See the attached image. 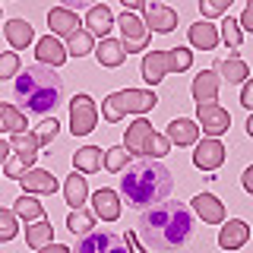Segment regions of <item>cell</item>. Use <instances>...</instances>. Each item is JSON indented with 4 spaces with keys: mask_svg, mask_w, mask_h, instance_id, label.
Segmentation results:
<instances>
[{
    "mask_svg": "<svg viewBox=\"0 0 253 253\" xmlns=\"http://www.w3.org/2000/svg\"><path fill=\"white\" fill-rule=\"evenodd\" d=\"M196 124H200V130L206 136L218 139L221 133H228V126H231V114H228L218 101H203V105H196Z\"/></svg>",
    "mask_w": 253,
    "mask_h": 253,
    "instance_id": "obj_10",
    "label": "cell"
},
{
    "mask_svg": "<svg viewBox=\"0 0 253 253\" xmlns=\"http://www.w3.org/2000/svg\"><path fill=\"white\" fill-rule=\"evenodd\" d=\"M124 244H126V253H146V247L139 244V237L133 234V231H126V234H124Z\"/></svg>",
    "mask_w": 253,
    "mask_h": 253,
    "instance_id": "obj_42",
    "label": "cell"
},
{
    "mask_svg": "<svg viewBox=\"0 0 253 253\" xmlns=\"http://www.w3.org/2000/svg\"><path fill=\"white\" fill-rule=\"evenodd\" d=\"M215 73L221 76V79H228V85H244L250 79V67L244 63L237 54H231L228 60H218L215 63Z\"/></svg>",
    "mask_w": 253,
    "mask_h": 253,
    "instance_id": "obj_23",
    "label": "cell"
},
{
    "mask_svg": "<svg viewBox=\"0 0 253 253\" xmlns=\"http://www.w3.org/2000/svg\"><path fill=\"white\" fill-rule=\"evenodd\" d=\"M124 146H126V152L130 155H139V158H162V155H168L171 152V142L168 136H162V133H155L152 130V124L149 121H142V117H136L130 126H126V139H124Z\"/></svg>",
    "mask_w": 253,
    "mask_h": 253,
    "instance_id": "obj_6",
    "label": "cell"
},
{
    "mask_svg": "<svg viewBox=\"0 0 253 253\" xmlns=\"http://www.w3.org/2000/svg\"><path fill=\"white\" fill-rule=\"evenodd\" d=\"M10 149L13 152H29V155H38V149H42V142H38L35 133H13V139H10Z\"/></svg>",
    "mask_w": 253,
    "mask_h": 253,
    "instance_id": "obj_35",
    "label": "cell"
},
{
    "mask_svg": "<svg viewBox=\"0 0 253 253\" xmlns=\"http://www.w3.org/2000/svg\"><path fill=\"white\" fill-rule=\"evenodd\" d=\"M193 212L209 225H225V203L212 193H196L193 196Z\"/></svg>",
    "mask_w": 253,
    "mask_h": 253,
    "instance_id": "obj_15",
    "label": "cell"
},
{
    "mask_svg": "<svg viewBox=\"0 0 253 253\" xmlns=\"http://www.w3.org/2000/svg\"><path fill=\"white\" fill-rule=\"evenodd\" d=\"M200 139V124L187 121V117H177V121L168 124V142L171 146H193Z\"/></svg>",
    "mask_w": 253,
    "mask_h": 253,
    "instance_id": "obj_21",
    "label": "cell"
},
{
    "mask_svg": "<svg viewBox=\"0 0 253 253\" xmlns=\"http://www.w3.org/2000/svg\"><path fill=\"white\" fill-rule=\"evenodd\" d=\"M218 85H221V76L215 70H203L200 76H193V101L203 105V101H215L218 98Z\"/></svg>",
    "mask_w": 253,
    "mask_h": 253,
    "instance_id": "obj_19",
    "label": "cell"
},
{
    "mask_svg": "<svg viewBox=\"0 0 253 253\" xmlns=\"http://www.w3.org/2000/svg\"><path fill=\"white\" fill-rule=\"evenodd\" d=\"M95 57H98L101 67H121V63L126 60V51H124V42H117V38H101V44L95 47Z\"/></svg>",
    "mask_w": 253,
    "mask_h": 253,
    "instance_id": "obj_26",
    "label": "cell"
},
{
    "mask_svg": "<svg viewBox=\"0 0 253 253\" xmlns=\"http://www.w3.org/2000/svg\"><path fill=\"white\" fill-rule=\"evenodd\" d=\"M16 73H19V54H16V51H3V54H0V83L10 79V76H16Z\"/></svg>",
    "mask_w": 253,
    "mask_h": 253,
    "instance_id": "obj_39",
    "label": "cell"
},
{
    "mask_svg": "<svg viewBox=\"0 0 253 253\" xmlns=\"http://www.w3.org/2000/svg\"><path fill=\"white\" fill-rule=\"evenodd\" d=\"M85 26H89L92 35H98V38H108V32L117 26L114 22V13L108 10L105 3H95L89 13H85Z\"/></svg>",
    "mask_w": 253,
    "mask_h": 253,
    "instance_id": "obj_25",
    "label": "cell"
},
{
    "mask_svg": "<svg viewBox=\"0 0 253 253\" xmlns=\"http://www.w3.org/2000/svg\"><path fill=\"white\" fill-rule=\"evenodd\" d=\"M57 130H60V124L51 117V121H44L42 126H38V133H35V136H38V142H42V146H51L54 136H57Z\"/></svg>",
    "mask_w": 253,
    "mask_h": 253,
    "instance_id": "obj_40",
    "label": "cell"
},
{
    "mask_svg": "<svg viewBox=\"0 0 253 253\" xmlns=\"http://www.w3.org/2000/svg\"><path fill=\"white\" fill-rule=\"evenodd\" d=\"M63 76L54 67L32 63L13 83V101L26 117H44L63 105Z\"/></svg>",
    "mask_w": 253,
    "mask_h": 253,
    "instance_id": "obj_2",
    "label": "cell"
},
{
    "mask_svg": "<svg viewBox=\"0 0 253 253\" xmlns=\"http://www.w3.org/2000/svg\"><path fill=\"white\" fill-rule=\"evenodd\" d=\"M26 244H29L32 250H42V247H47V244H54L51 221L42 218V221H32V225H26Z\"/></svg>",
    "mask_w": 253,
    "mask_h": 253,
    "instance_id": "obj_28",
    "label": "cell"
},
{
    "mask_svg": "<svg viewBox=\"0 0 253 253\" xmlns=\"http://www.w3.org/2000/svg\"><path fill=\"white\" fill-rule=\"evenodd\" d=\"M73 253H126V244L117 231H108V228H92L76 241Z\"/></svg>",
    "mask_w": 253,
    "mask_h": 253,
    "instance_id": "obj_8",
    "label": "cell"
},
{
    "mask_svg": "<svg viewBox=\"0 0 253 253\" xmlns=\"http://www.w3.org/2000/svg\"><path fill=\"white\" fill-rule=\"evenodd\" d=\"M38 253H73L70 247H63V244H47V247H42Z\"/></svg>",
    "mask_w": 253,
    "mask_h": 253,
    "instance_id": "obj_45",
    "label": "cell"
},
{
    "mask_svg": "<svg viewBox=\"0 0 253 253\" xmlns=\"http://www.w3.org/2000/svg\"><path fill=\"white\" fill-rule=\"evenodd\" d=\"M35 158H38V155H29V152H13V155L3 162V174H6V177H13V180H22V174L35 168Z\"/></svg>",
    "mask_w": 253,
    "mask_h": 253,
    "instance_id": "obj_31",
    "label": "cell"
},
{
    "mask_svg": "<svg viewBox=\"0 0 253 253\" xmlns=\"http://www.w3.org/2000/svg\"><path fill=\"white\" fill-rule=\"evenodd\" d=\"M19 234V221H16V212L13 209H0V241H13Z\"/></svg>",
    "mask_w": 253,
    "mask_h": 253,
    "instance_id": "obj_37",
    "label": "cell"
},
{
    "mask_svg": "<svg viewBox=\"0 0 253 253\" xmlns=\"http://www.w3.org/2000/svg\"><path fill=\"white\" fill-rule=\"evenodd\" d=\"M126 158H130V152H126V146H114V149H105V168L121 174L126 168Z\"/></svg>",
    "mask_w": 253,
    "mask_h": 253,
    "instance_id": "obj_36",
    "label": "cell"
},
{
    "mask_svg": "<svg viewBox=\"0 0 253 253\" xmlns=\"http://www.w3.org/2000/svg\"><path fill=\"white\" fill-rule=\"evenodd\" d=\"M60 3L67 6V10H83V6H89V10H92L95 0H60Z\"/></svg>",
    "mask_w": 253,
    "mask_h": 253,
    "instance_id": "obj_44",
    "label": "cell"
},
{
    "mask_svg": "<svg viewBox=\"0 0 253 253\" xmlns=\"http://www.w3.org/2000/svg\"><path fill=\"white\" fill-rule=\"evenodd\" d=\"M142 22L149 26V32H158V35H168V32L177 29V10L165 6L162 0H142Z\"/></svg>",
    "mask_w": 253,
    "mask_h": 253,
    "instance_id": "obj_11",
    "label": "cell"
},
{
    "mask_svg": "<svg viewBox=\"0 0 253 253\" xmlns=\"http://www.w3.org/2000/svg\"><path fill=\"white\" fill-rule=\"evenodd\" d=\"M67 54H73V57H85V54L95 51V42H92V32L89 29H79L73 38H67Z\"/></svg>",
    "mask_w": 253,
    "mask_h": 253,
    "instance_id": "obj_32",
    "label": "cell"
},
{
    "mask_svg": "<svg viewBox=\"0 0 253 253\" xmlns=\"http://www.w3.org/2000/svg\"><path fill=\"white\" fill-rule=\"evenodd\" d=\"M241 105L253 111V79H247V83H244V89H241Z\"/></svg>",
    "mask_w": 253,
    "mask_h": 253,
    "instance_id": "obj_43",
    "label": "cell"
},
{
    "mask_svg": "<svg viewBox=\"0 0 253 253\" xmlns=\"http://www.w3.org/2000/svg\"><path fill=\"white\" fill-rule=\"evenodd\" d=\"M101 165H105V152L98 146H83L73 152V171L79 174H95L101 171Z\"/></svg>",
    "mask_w": 253,
    "mask_h": 253,
    "instance_id": "obj_24",
    "label": "cell"
},
{
    "mask_svg": "<svg viewBox=\"0 0 253 253\" xmlns=\"http://www.w3.org/2000/svg\"><path fill=\"white\" fill-rule=\"evenodd\" d=\"M171 187H174L171 171L155 158H136L133 165L124 168V177H121V196L126 200V206L142 212L165 203Z\"/></svg>",
    "mask_w": 253,
    "mask_h": 253,
    "instance_id": "obj_3",
    "label": "cell"
},
{
    "mask_svg": "<svg viewBox=\"0 0 253 253\" xmlns=\"http://www.w3.org/2000/svg\"><path fill=\"white\" fill-rule=\"evenodd\" d=\"M231 3L234 0H200V13H203V19H215V16L231 10Z\"/></svg>",
    "mask_w": 253,
    "mask_h": 253,
    "instance_id": "obj_38",
    "label": "cell"
},
{
    "mask_svg": "<svg viewBox=\"0 0 253 253\" xmlns=\"http://www.w3.org/2000/svg\"><path fill=\"white\" fill-rule=\"evenodd\" d=\"M35 54H38V63H44V67H54V70H57L60 63L70 57L67 47H63L54 35H42V38H38V42H35Z\"/></svg>",
    "mask_w": 253,
    "mask_h": 253,
    "instance_id": "obj_17",
    "label": "cell"
},
{
    "mask_svg": "<svg viewBox=\"0 0 253 253\" xmlns=\"http://www.w3.org/2000/svg\"><path fill=\"white\" fill-rule=\"evenodd\" d=\"M10 155H13L10 142H3V139H0V165H3V162H6V158H10Z\"/></svg>",
    "mask_w": 253,
    "mask_h": 253,
    "instance_id": "obj_47",
    "label": "cell"
},
{
    "mask_svg": "<svg viewBox=\"0 0 253 253\" xmlns=\"http://www.w3.org/2000/svg\"><path fill=\"white\" fill-rule=\"evenodd\" d=\"M92 209H95V215L101 221H117L121 218V196H117L114 190L101 187V190L92 193Z\"/></svg>",
    "mask_w": 253,
    "mask_h": 253,
    "instance_id": "obj_16",
    "label": "cell"
},
{
    "mask_svg": "<svg viewBox=\"0 0 253 253\" xmlns=\"http://www.w3.org/2000/svg\"><path fill=\"white\" fill-rule=\"evenodd\" d=\"M247 133H250V136H253V114L247 117Z\"/></svg>",
    "mask_w": 253,
    "mask_h": 253,
    "instance_id": "obj_49",
    "label": "cell"
},
{
    "mask_svg": "<svg viewBox=\"0 0 253 253\" xmlns=\"http://www.w3.org/2000/svg\"><path fill=\"white\" fill-rule=\"evenodd\" d=\"M67 228L73 234H85V231H92V228H95V215H89L85 209H73L67 215Z\"/></svg>",
    "mask_w": 253,
    "mask_h": 253,
    "instance_id": "obj_33",
    "label": "cell"
},
{
    "mask_svg": "<svg viewBox=\"0 0 253 253\" xmlns=\"http://www.w3.org/2000/svg\"><path fill=\"white\" fill-rule=\"evenodd\" d=\"M95 124H98V108H95V101L89 95L79 92L70 101V130H73V136H89L95 130Z\"/></svg>",
    "mask_w": 253,
    "mask_h": 253,
    "instance_id": "obj_9",
    "label": "cell"
},
{
    "mask_svg": "<svg viewBox=\"0 0 253 253\" xmlns=\"http://www.w3.org/2000/svg\"><path fill=\"white\" fill-rule=\"evenodd\" d=\"M250 241V225L241 218H228L218 231V247L221 250H241Z\"/></svg>",
    "mask_w": 253,
    "mask_h": 253,
    "instance_id": "obj_13",
    "label": "cell"
},
{
    "mask_svg": "<svg viewBox=\"0 0 253 253\" xmlns=\"http://www.w3.org/2000/svg\"><path fill=\"white\" fill-rule=\"evenodd\" d=\"M26 126H29L26 114L16 105H6V101L0 105V133H10L13 136V133H26Z\"/></svg>",
    "mask_w": 253,
    "mask_h": 253,
    "instance_id": "obj_30",
    "label": "cell"
},
{
    "mask_svg": "<svg viewBox=\"0 0 253 253\" xmlns=\"http://www.w3.org/2000/svg\"><path fill=\"white\" fill-rule=\"evenodd\" d=\"M221 42L218 26H212L209 19H200L196 26H190V44L200 47V51H215V44Z\"/></svg>",
    "mask_w": 253,
    "mask_h": 253,
    "instance_id": "obj_20",
    "label": "cell"
},
{
    "mask_svg": "<svg viewBox=\"0 0 253 253\" xmlns=\"http://www.w3.org/2000/svg\"><path fill=\"white\" fill-rule=\"evenodd\" d=\"M117 29H121V42H124V51L126 54H136V51H149V42H152V32H149V26L139 19L136 13L124 10L121 16H117Z\"/></svg>",
    "mask_w": 253,
    "mask_h": 253,
    "instance_id": "obj_7",
    "label": "cell"
},
{
    "mask_svg": "<svg viewBox=\"0 0 253 253\" xmlns=\"http://www.w3.org/2000/svg\"><path fill=\"white\" fill-rule=\"evenodd\" d=\"M193 67V51L190 47H168V51H146L139 63V73L149 85L162 83L171 73H184Z\"/></svg>",
    "mask_w": 253,
    "mask_h": 253,
    "instance_id": "obj_4",
    "label": "cell"
},
{
    "mask_svg": "<svg viewBox=\"0 0 253 253\" xmlns=\"http://www.w3.org/2000/svg\"><path fill=\"white\" fill-rule=\"evenodd\" d=\"M136 237L149 250H180L193 237V212L184 203H158L139 215Z\"/></svg>",
    "mask_w": 253,
    "mask_h": 253,
    "instance_id": "obj_1",
    "label": "cell"
},
{
    "mask_svg": "<svg viewBox=\"0 0 253 253\" xmlns=\"http://www.w3.org/2000/svg\"><path fill=\"white\" fill-rule=\"evenodd\" d=\"M3 35H6V42H10L13 51H26V47L35 42V29H32L26 19H10L3 26Z\"/></svg>",
    "mask_w": 253,
    "mask_h": 253,
    "instance_id": "obj_22",
    "label": "cell"
},
{
    "mask_svg": "<svg viewBox=\"0 0 253 253\" xmlns=\"http://www.w3.org/2000/svg\"><path fill=\"white\" fill-rule=\"evenodd\" d=\"M63 196H67V203L73 206V209H83V203L89 200V184H85V177L79 171H73L67 177V184H63Z\"/></svg>",
    "mask_w": 253,
    "mask_h": 253,
    "instance_id": "obj_27",
    "label": "cell"
},
{
    "mask_svg": "<svg viewBox=\"0 0 253 253\" xmlns=\"http://www.w3.org/2000/svg\"><path fill=\"white\" fill-rule=\"evenodd\" d=\"M13 212H16V218H22L26 225H32V221H42V218H44V206L38 203L32 193H22L19 200L13 203Z\"/></svg>",
    "mask_w": 253,
    "mask_h": 253,
    "instance_id": "obj_29",
    "label": "cell"
},
{
    "mask_svg": "<svg viewBox=\"0 0 253 253\" xmlns=\"http://www.w3.org/2000/svg\"><path fill=\"white\" fill-rule=\"evenodd\" d=\"M124 10H136V6H142V0H121Z\"/></svg>",
    "mask_w": 253,
    "mask_h": 253,
    "instance_id": "obj_48",
    "label": "cell"
},
{
    "mask_svg": "<svg viewBox=\"0 0 253 253\" xmlns=\"http://www.w3.org/2000/svg\"><path fill=\"white\" fill-rule=\"evenodd\" d=\"M221 42H225L228 47H231V51H237V47H241V42H244V32H241V22L237 19H231V16H228L225 22H221Z\"/></svg>",
    "mask_w": 253,
    "mask_h": 253,
    "instance_id": "obj_34",
    "label": "cell"
},
{
    "mask_svg": "<svg viewBox=\"0 0 253 253\" xmlns=\"http://www.w3.org/2000/svg\"><path fill=\"white\" fill-rule=\"evenodd\" d=\"M221 162H225V146L221 139L206 136L203 142H196V152H193V165L200 171H218Z\"/></svg>",
    "mask_w": 253,
    "mask_h": 253,
    "instance_id": "obj_12",
    "label": "cell"
},
{
    "mask_svg": "<svg viewBox=\"0 0 253 253\" xmlns=\"http://www.w3.org/2000/svg\"><path fill=\"white\" fill-rule=\"evenodd\" d=\"M19 184H22L26 193H44V196H54V193H57V177H54L51 171H42V168L26 171Z\"/></svg>",
    "mask_w": 253,
    "mask_h": 253,
    "instance_id": "obj_18",
    "label": "cell"
},
{
    "mask_svg": "<svg viewBox=\"0 0 253 253\" xmlns=\"http://www.w3.org/2000/svg\"><path fill=\"white\" fill-rule=\"evenodd\" d=\"M241 29L244 32H253V0H247V6H244V13H241Z\"/></svg>",
    "mask_w": 253,
    "mask_h": 253,
    "instance_id": "obj_41",
    "label": "cell"
},
{
    "mask_svg": "<svg viewBox=\"0 0 253 253\" xmlns=\"http://www.w3.org/2000/svg\"><path fill=\"white\" fill-rule=\"evenodd\" d=\"M47 26H51V35L73 38L76 32L83 29V22H79L76 10H67V6H54V10L47 13Z\"/></svg>",
    "mask_w": 253,
    "mask_h": 253,
    "instance_id": "obj_14",
    "label": "cell"
},
{
    "mask_svg": "<svg viewBox=\"0 0 253 253\" xmlns=\"http://www.w3.org/2000/svg\"><path fill=\"white\" fill-rule=\"evenodd\" d=\"M244 190H247V193H253V165L244 171Z\"/></svg>",
    "mask_w": 253,
    "mask_h": 253,
    "instance_id": "obj_46",
    "label": "cell"
},
{
    "mask_svg": "<svg viewBox=\"0 0 253 253\" xmlns=\"http://www.w3.org/2000/svg\"><path fill=\"white\" fill-rule=\"evenodd\" d=\"M155 105H158V98L149 89H121V92H111L101 101V114H105L108 124H117L124 114H146Z\"/></svg>",
    "mask_w": 253,
    "mask_h": 253,
    "instance_id": "obj_5",
    "label": "cell"
}]
</instances>
